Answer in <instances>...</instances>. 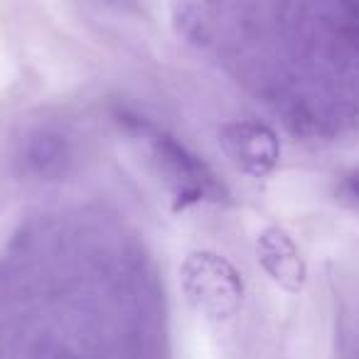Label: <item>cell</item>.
<instances>
[{
    "instance_id": "cell-1",
    "label": "cell",
    "mask_w": 359,
    "mask_h": 359,
    "mask_svg": "<svg viewBox=\"0 0 359 359\" xmlns=\"http://www.w3.org/2000/svg\"><path fill=\"white\" fill-rule=\"evenodd\" d=\"M121 121L126 126H130L133 130H138L140 138L148 140L150 153H153L158 168L163 170L168 185L172 187L175 200H177L180 207L195 205V202L202 200H210V202L224 200L226 190L219 180H217V175L202 163V158L190 153L180 140H175L163 128H155V126H150L148 121L138 118V116L123 114Z\"/></svg>"
},
{
    "instance_id": "cell-2",
    "label": "cell",
    "mask_w": 359,
    "mask_h": 359,
    "mask_svg": "<svg viewBox=\"0 0 359 359\" xmlns=\"http://www.w3.org/2000/svg\"><path fill=\"white\" fill-rule=\"evenodd\" d=\"M182 288L192 305L212 320H229L239 313L244 285L229 261L215 254H192L182 264Z\"/></svg>"
},
{
    "instance_id": "cell-3",
    "label": "cell",
    "mask_w": 359,
    "mask_h": 359,
    "mask_svg": "<svg viewBox=\"0 0 359 359\" xmlns=\"http://www.w3.org/2000/svg\"><path fill=\"white\" fill-rule=\"evenodd\" d=\"M219 145L226 158L251 177H266L280 160V143L259 121H234L219 128Z\"/></svg>"
},
{
    "instance_id": "cell-4",
    "label": "cell",
    "mask_w": 359,
    "mask_h": 359,
    "mask_svg": "<svg viewBox=\"0 0 359 359\" xmlns=\"http://www.w3.org/2000/svg\"><path fill=\"white\" fill-rule=\"evenodd\" d=\"M256 254L264 271L280 288L298 293L305 285V261L300 256L295 241L278 226H271L256 241Z\"/></svg>"
},
{
    "instance_id": "cell-5",
    "label": "cell",
    "mask_w": 359,
    "mask_h": 359,
    "mask_svg": "<svg viewBox=\"0 0 359 359\" xmlns=\"http://www.w3.org/2000/svg\"><path fill=\"white\" fill-rule=\"evenodd\" d=\"M20 163L25 165V170L35 172L37 177H55V175L65 172V165L69 163V153H67L65 138L55 133H40L30 135L25 140V148H22Z\"/></svg>"
},
{
    "instance_id": "cell-6",
    "label": "cell",
    "mask_w": 359,
    "mask_h": 359,
    "mask_svg": "<svg viewBox=\"0 0 359 359\" xmlns=\"http://www.w3.org/2000/svg\"><path fill=\"white\" fill-rule=\"evenodd\" d=\"M342 190H344V195L354 202V205H359V170H354V172H349L347 177H344Z\"/></svg>"
}]
</instances>
